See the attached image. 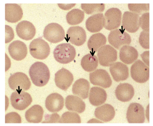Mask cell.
Listing matches in <instances>:
<instances>
[{
    "label": "cell",
    "instance_id": "6da1fadb",
    "mask_svg": "<svg viewBox=\"0 0 153 126\" xmlns=\"http://www.w3.org/2000/svg\"><path fill=\"white\" fill-rule=\"evenodd\" d=\"M29 75L33 84L41 87L47 84L50 78V72L48 67L44 63L37 62L29 69Z\"/></svg>",
    "mask_w": 153,
    "mask_h": 126
},
{
    "label": "cell",
    "instance_id": "7a4b0ae2",
    "mask_svg": "<svg viewBox=\"0 0 153 126\" xmlns=\"http://www.w3.org/2000/svg\"><path fill=\"white\" fill-rule=\"evenodd\" d=\"M76 54L75 48L69 43L58 45L53 52L55 60L62 64H68L72 62L74 59Z\"/></svg>",
    "mask_w": 153,
    "mask_h": 126
},
{
    "label": "cell",
    "instance_id": "3957f363",
    "mask_svg": "<svg viewBox=\"0 0 153 126\" xmlns=\"http://www.w3.org/2000/svg\"><path fill=\"white\" fill-rule=\"evenodd\" d=\"M30 53L33 58L44 60L50 53L49 45L41 38L34 39L29 45Z\"/></svg>",
    "mask_w": 153,
    "mask_h": 126
},
{
    "label": "cell",
    "instance_id": "277c9868",
    "mask_svg": "<svg viewBox=\"0 0 153 126\" xmlns=\"http://www.w3.org/2000/svg\"><path fill=\"white\" fill-rule=\"evenodd\" d=\"M43 35L47 40L53 43H57L65 39V32L61 25L51 23L45 27Z\"/></svg>",
    "mask_w": 153,
    "mask_h": 126
},
{
    "label": "cell",
    "instance_id": "5b68a950",
    "mask_svg": "<svg viewBox=\"0 0 153 126\" xmlns=\"http://www.w3.org/2000/svg\"><path fill=\"white\" fill-rule=\"evenodd\" d=\"M10 89L16 91L27 90L31 86L29 78L23 72H18L10 75L8 80Z\"/></svg>",
    "mask_w": 153,
    "mask_h": 126
},
{
    "label": "cell",
    "instance_id": "8992f818",
    "mask_svg": "<svg viewBox=\"0 0 153 126\" xmlns=\"http://www.w3.org/2000/svg\"><path fill=\"white\" fill-rule=\"evenodd\" d=\"M131 76L135 81L138 83L147 81L150 77V70L142 61L137 60L131 67Z\"/></svg>",
    "mask_w": 153,
    "mask_h": 126
},
{
    "label": "cell",
    "instance_id": "52a82bcc",
    "mask_svg": "<svg viewBox=\"0 0 153 126\" xmlns=\"http://www.w3.org/2000/svg\"><path fill=\"white\" fill-rule=\"evenodd\" d=\"M98 57L101 65L111 66L117 60V51L109 45H104L98 51Z\"/></svg>",
    "mask_w": 153,
    "mask_h": 126
},
{
    "label": "cell",
    "instance_id": "ba28073f",
    "mask_svg": "<svg viewBox=\"0 0 153 126\" xmlns=\"http://www.w3.org/2000/svg\"><path fill=\"white\" fill-rule=\"evenodd\" d=\"M32 98L28 93L25 91H15L10 96V102L15 109L23 110L31 104Z\"/></svg>",
    "mask_w": 153,
    "mask_h": 126
},
{
    "label": "cell",
    "instance_id": "9c48e42d",
    "mask_svg": "<svg viewBox=\"0 0 153 126\" xmlns=\"http://www.w3.org/2000/svg\"><path fill=\"white\" fill-rule=\"evenodd\" d=\"M108 40L110 44L117 49L123 45H129L131 42L130 35L120 29L111 31L108 35Z\"/></svg>",
    "mask_w": 153,
    "mask_h": 126
},
{
    "label": "cell",
    "instance_id": "30bf717a",
    "mask_svg": "<svg viewBox=\"0 0 153 126\" xmlns=\"http://www.w3.org/2000/svg\"><path fill=\"white\" fill-rule=\"evenodd\" d=\"M121 15L120 9L115 7L108 9L105 14L104 28L108 31L119 28L121 24Z\"/></svg>",
    "mask_w": 153,
    "mask_h": 126
},
{
    "label": "cell",
    "instance_id": "8fae6325",
    "mask_svg": "<svg viewBox=\"0 0 153 126\" xmlns=\"http://www.w3.org/2000/svg\"><path fill=\"white\" fill-rule=\"evenodd\" d=\"M126 118L129 123H144V108L139 103H131L127 109Z\"/></svg>",
    "mask_w": 153,
    "mask_h": 126
},
{
    "label": "cell",
    "instance_id": "7c38bea8",
    "mask_svg": "<svg viewBox=\"0 0 153 126\" xmlns=\"http://www.w3.org/2000/svg\"><path fill=\"white\" fill-rule=\"evenodd\" d=\"M90 81L92 84L107 89L112 84V81L108 72L103 69H98L89 75Z\"/></svg>",
    "mask_w": 153,
    "mask_h": 126
},
{
    "label": "cell",
    "instance_id": "4fadbf2b",
    "mask_svg": "<svg viewBox=\"0 0 153 126\" xmlns=\"http://www.w3.org/2000/svg\"><path fill=\"white\" fill-rule=\"evenodd\" d=\"M139 19L140 16L137 13L125 12L123 16V28L130 33L136 32L140 27Z\"/></svg>",
    "mask_w": 153,
    "mask_h": 126
},
{
    "label": "cell",
    "instance_id": "5bb4252c",
    "mask_svg": "<svg viewBox=\"0 0 153 126\" xmlns=\"http://www.w3.org/2000/svg\"><path fill=\"white\" fill-rule=\"evenodd\" d=\"M67 36L68 41L78 46L84 44L86 40V32L80 26L71 27L67 31Z\"/></svg>",
    "mask_w": 153,
    "mask_h": 126
},
{
    "label": "cell",
    "instance_id": "9a60e30c",
    "mask_svg": "<svg viewBox=\"0 0 153 126\" xmlns=\"http://www.w3.org/2000/svg\"><path fill=\"white\" fill-rule=\"evenodd\" d=\"M74 81V76L65 68H62L55 74V82L57 87L63 90H67Z\"/></svg>",
    "mask_w": 153,
    "mask_h": 126
},
{
    "label": "cell",
    "instance_id": "2e32d148",
    "mask_svg": "<svg viewBox=\"0 0 153 126\" xmlns=\"http://www.w3.org/2000/svg\"><path fill=\"white\" fill-rule=\"evenodd\" d=\"M16 32L19 37L25 40H30L34 37L36 29L31 22L23 20L17 24Z\"/></svg>",
    "mask_w": 153,
    "mask_h": 126
},
{
    "label": "cell",
    "instance_id": "e0dca14e",
    "mask_svg": "<svg viewBox=\"0 0 153 126\" xmlns=\"http://www.w3.org/2000/svg\"><path fill=\"white\" fill-rule=\"evenodd\" d=\"M8 50L11 57L16 61L24 59L27 54L26 45L24 42L19 40L15 41L10 44Z\"/></svg>",
    "mask_w": 153,
    "mask_h": 126
},
{
    "label": "cell",
    "instance_id": "ac0fdd59",
    "mask_svg": "<svg viewBox=\"0 0 153 126\" xmlns=\"http://www.w3.org/2000/svg\"><path fill=\"white\" fill-rule=\"evenodd\" d=\"M22 7L16 4H7L5 5V19L11 23H16L22 18Z\"/></svg>",
    "mask_w": 153,
    "mask_h": 126
},
{
    "label": "cell",
    "instance_id": "d6986e66",
    "mask_svg": "<svg viewBox=\"0 0 153 126\" xmlns=\"http://www.w3.org/2000/svg\"><path fill=\"white\" fill-rule=\"evenodd\" d=\"M110 71L114 80L117 82L126 81L128 78V68L122 63L118 62L112 64Z\"/></svg>",
    "mask_w": 153,
    "mask_h": 126
},
{
    "label": "cell",
    "instance_id": "ffe728a7",
    "mask_svg": "<svg viewBox=\"0 0 153 126\" xmlns=\"http://www.w3.org/2000/svg\"><path fill=\"white\" fill-rule=\"evenodd\" d=\"M64 106V98L57 93L50 94L45 101V106L51 112H59L63 108Z\"/></svg>",
    "mask_w": 153,
    "mask_h": 126
},
{
    "label": "cell",
    "instance_id": "44dd1931",
    "mask_svg": "<svg viewBox=\"0 0 153 126\" xmlns=\"http://www.w3.org/2000/svg\"><path fill=\"white\" fill-rule=\"evenodd\" d=\"M115 93L117 99L120 101H129L134 95V89L128 83L120 84L116 88Z\"/></svg>",
    "mask_w": 153,
    "mask_h": 126
},
{
    "label": "cell",
    "instance_id": "7402d4cb",
    "mask_svg": "<svg viewBox=\"0 0 153 126\" xmlns=\"http://www.w3.org/2000/svg\"><path fill=\"white\" fill-rule=\"evenodd\" d=\"M104 16L102 13H97L90 16L86 22V28L89 31L95 33L101 31L104 27Z\"/></svg>",
    "mask_w": 153,
    "mask_h": 126
},
{
    "label": "cell",
    "instance_id": "603a6c76",
    "mask_svg": "<svg viewBox=\"0 0 153 126\" xmlns=\"http://www.w3.org/2000/svg\"><path fill=\"white\" fill-rule=\"evenodd\" d=\"M95 116L97 119L108 122L113 120L115 116V110L111 105L105 104L96 109Z\"/></svg>",
    "mask_w": 153,
    "mask_h": 126
},
{
    "label": "cell",
    "instance_id": "cb8c5ba5",
    "mask_svg": "<svg viewBox=\"0 0 153 126\" xmlns=\"http://www.w3.org/2000/svg\"><path fill=\"white\" fill-rule=\"evenodd\" d=\"M138 57V52L133 47L124 45L120 51V58L124 64H131L136 61Z\"/></svg>",
    "mask_w": 153,
    "mask_h": 126
},
{
    "label": "cell",
    "instance_id": "d4e9b609",
    "mask_svg": "<svg viewBox=\"0 0 153 126\" xmlns=\"http://www.w3.org/2000/svg\"><path fill=\"white\" fill-rule=\"evenodd\" d=\"M107 94L105 90L101 87H93L90 91V103L93 106H98L104 104L107 100Z\"/></svg>",
    "mask_w": 153,
    "mask_h": 126
},
{
    "label": "cell",
    "instance_id": "484cf974",
    "mask_svg": "<svg viewBox=\"0 0 153 126\" xmlns=\"http://www.w3.org/2000/svg\"><path fill=\"white\" fill-rule=\"evenodd\" d=\"M65 107L69 111L81 113L85 111V103L79 97L68 95L65 98Z\"/></svg>",
    "mask_w": 153,
    "mask_h": 126
},
{
    "label": "cell",
    "instance_id": "4316f807",
    "mask_svg": "<svg viewBox=\"0 0 153 126\" xmlns=\"http://www.w3.org/2000/svg\"><path fill=\"white\" fill-rule=\"evenodd\" d=\"M90 89L89 83L84 78L77 80L73 84L72 93L82 99L88 98Z\"/></svg>",
    "mask_w": 153,
    "mask_h": 126
},
{
    "label": "cell",
    "instance_id": "83f0119b",
    "mask_svg": "<svg viewBox=\"0 0 153 126\" xmlns=\"http://www.w3.org/2000/svg\"><path fill=\"white\" fill-rule=\"evenodd\" d=\"M44 110L39 105H35L26 111L25 117L28 122L39 123L41 122L43 116Z\"/></svg>",
    "mask_w": 153,
    "mask_h": 126
},
{
    "label": "cell",
    "instance_id": "f1b7e54d",
    "mask_svg": "<svg viewBox=\"0 0 153 126\" xmlns=\"http://www.w3.org/2000/svg\"><path fill=\"white\" fill-rule=\"evenodd\" d=\"M107 42L105 35L101 33L94 34L90 37L88 41V47L93 54H94L99 48L103 46Z\"/></svg>",
    "mask_w": 153,
    "mask_h": 126
},
{
    "label": "cell",
    "instance_id": "f546056e",
    "mask_svg": "<svg viewBox=\"0 0 153 126\" xmlns=\"http://www.w3.org/2000/svg\"><path fill=\"white\" fill-rule=\"evenodd\" d=\"M81 67L86 72H93L98 66V59L93 53L85 55L81 59Z\"/></svg>",
    "mask_w": 153,
    "mask_h": 126
},
{
    "label": "cell",
    "instance_id": "4dcf8cb0",
    "mask_svg": "<svg viewBox=\"0 0 153 126\" xmlns=\"http://www.w3.org/2000/svg\"><path fill=\"white\" fill-rule=\"evenodd\" d=\"M84 18V12L79 9H73L67 13L66 19L70 25H77L81 23Z\"/></svg>",
    "mask_w": 153,
    "mask_h": 126
},
{
    "label": "cell",
    "instance_id": "1f68e13d",
    "mask_svg": "<svg viewBox=\"0 0 153 126\" xmlns=\"http://www.w3.org/2000/svg\"><path fill=\"white\" fill-rule=\"evenodd\" d=\"M81 118L77 113L66 112L62 115L59 123H81Z\"/></svg>",
    "mask_w": 153,
    "mask_h": 126
},
{
    "label": "cell",
    "instance_id": "d6a6232c",
    "mask_svg": "<svg viewBox=\"0 0 153 126\" xmlns=\"http://www.w3.org/2000/svg\"><path fill=\"white\" fill-rule=\"evenodd\" d=\"M81 8L85 13L88 15H91L93 13H101L105 10V4H82Z\"/></svg>",
    "mask_w": 153,
    "mask_h": 126
},
{
    "label": "cell",
    "instance_id": "836d02e7",
    "mask_svg": "<svg viewBox=\"0 0 153 126\" xmlns=\"http://www.w3.org/2000/svg\"><path fill=\"white\" fill-rule=\"evenodd\" d=\"M149 5L148 4H128L129 10L132 12H135L137 13H141L143 12H146L149 10Z\"/></svg>",
    "mask_w": 153,
    "mask_h": 126
},
{
    "label": "cell",
    "instance_id": "e575fe53",
    "mask_svg": "<svg viewBox=\"0 0 153 126\" xmlns=\"http://www.w3.org/2000/svg\"><path fill=\"white\" fill-rule=\"evenodd\" d=\"M150 34L149 32L143 31L140 34L139 41L140 45L144 49H148L150 48Z\"/></svg>",
    "mask_w": 153,
    "mask_h": 126
},
{
    "label": "cell",
    "instance_id": "d590c367",
    "mask_svg": "<svg viewBox=\"0 0 153 126\" xmlns=\"http://www.w3.org/2000/svg\"><path fill=\"white\" fill-rule=\"evenodd\" d=\"M149 19L150 13H143L139 19V23L143 31L146 32H149L150 31V25H149Z\"/></svg>",
    "mask_w": 153,
    "mask_h": 126
},
{
    "label": "cell",
    "instance_id": "8d00e7d4",
    "mask_svg": "<svg viewBox=\"0 0 153 126\" xmlns=\"http://www.w3.org/2000/svg\"><path fill=\"white\" fill-rule=\"evenodd\" d=\"M5 122L6 123H21L22 118L18 113L10 112L6 115Z\"/></svg>",
    "mask_w": 153,
    "mask_h": 126
},
{
    "label": "cell",
    "instance_id": "74e56055",
    "mask_svg": "<svg viewBox=\"0 0 153 126\" xmlns=\"http://www.w3.org/2000/svg\"><path fill=\"white\" fill-rule=\"evenodd\" d=\"M60 119L59 115L56 113L51 115L47 114L45 116V120L42 123H59Z\"/></svg>",
    "mask_w": 153,
    "mask_h": 126
},
{
    "label": "cell",
    "instance_id": "f35d334b",
    "mask_svg": "<svg viewBox=\"0 0 153 126\" xmlns=\"http://www.w3.org/2000/svg\"><path fill=\"white\" fill-rule=\"evenodd\" d=\"M14 38V33L12 28L6 25V43L10 42Z\"/></svg>",
    "mask_w": 153,
    "mask_h": 126
},
{
    "label": "cell",
    "instance_id": "ab89813d",
    "mask_svg": "<svg viewBox=\"0 0 153 126\" xmlns=\"http://www.w3.org/2000/svg\"><path fill=\"white\" fill-rule=\"evenodd\" d=\"M149 51H146L141 55L143 61L149 66Z\"/></svg>",
    "mask_w": 153,
    "mask_h": 126
},
{
    "label": "cell",
    "instance_id": "60d3db41",
    "mask_svg": "<svg viewBox=\"0 0 153 126\" xmlns=\"http://www.w3.org/2000/svg\"><path fill=\"white\" fill-rule=\"evenodd\" d=\"M75 4H58V6H59L60 8L63 10H69L71 9V7H73L74 6H75Z\"/></svg>",
    "mask_w": 153,
    "mask_h": 126
}]
</instances>
